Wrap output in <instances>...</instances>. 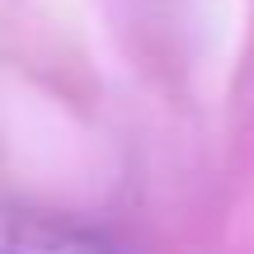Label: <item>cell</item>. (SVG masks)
Wrapping results in <instances>:
<instances>
[{
  "label": "cell",
  "mask_w": 254,
  "mask_h": 254,
  "mask_svg": "<svg viewBox=\"0 0 254 254\" xmlns=\"http://www.w3.org/2000/svg\"><path fill=\"white\" fill-rule=\"evenodd\" d=\"M0 254H123L104 231L71 217L0 202Z\"/></svg>",
  "instance_id": "obj_1"
}]
</instances>
